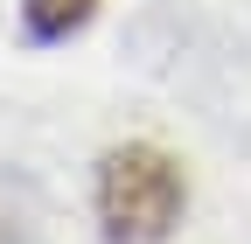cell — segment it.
<instances>
[{"instance_id": "obj_1", "label": "cell", "mask_w": 251, "mask_h": 244, "mask_svg": "<svg viewBox=\"0 0 251 244\" xmlns=\"http://www.w3.org/2000/svg\"><path fill=\"white\" fill-rule=\"evenodd\" d=\"M188 209V181L181 161L161 154V146H112L98 161V223L112 244H161Z\"/></svg>"}, {"instance_id": "obj_2", "label": "cell", "mask_w": 251, "mask_h": 244, "mask_svg": "<svg viewBox=\"0 0 251 244\" xmlns=\"http://www.w3.org/2000/svg\"><path fill=\"white\" fill-rule=\"evenodd\" d=\"M98 14V0H21V35L28 42H70Z\"/></svg>"}, {"instance_id": "obj_3", "label": "cell", "mask_w": 251, "mask_h": 244, "mask_svg": "<svg viewBox=\"0 0 251 244\" xmlns=\"http://www.w3.org/2000/svg\"><path fill=\"white\" fill-rule=\"evenodd\" d=\"M28 230H35V209H28V195L14 189V181H0V244H28Z\"/></svg>"}]
</instances>
